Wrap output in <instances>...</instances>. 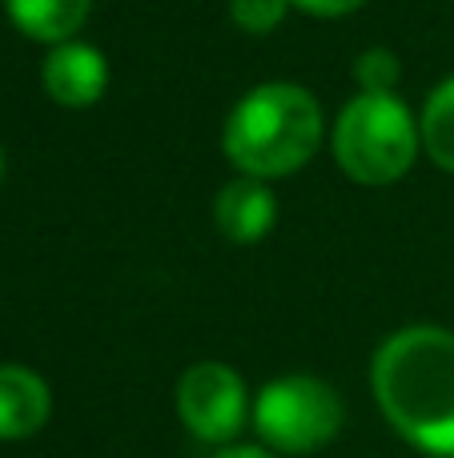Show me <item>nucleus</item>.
Wrapping results in <instances>:
<instances>
[{
    "mask_svg": "<svg viewBox=\"0 0 454 458\" xmlns=\"http://www.w3.org/2000/svg\"><path fill=\"white\" fill-rule=\"evenodd\" d=\"M0 182H4V149H0Z\"/></svg>",
    "mask_w": 454,
    "mask_h": 458,
    "instance_id": "obj_15",
    "label": "nucleus"
},
{
    "mask_svg": "<svg viewBox=\"0 0 454 458\" xmlns=\"http://www.w3.org/2000/svg\"><path fill=\"white\" fill-rule=\"evenodd\" d=\"M48 414H53L48 382L29 366H0V443L32 438L37 430H45Z\"/></svg>",
    "mask_w": 454,
    "mask_h": 458,
    "instance_id": "obj_8",
    "label": "nucleus"
},
{
    "mask_svg": "<svg viewBox=\"0 0 454 458\" xmlns=\"http://www.w3.org/2000/svg\"><path fill=\"white\" fill-rule=\"evenodd\" d=\"M294 8H302L306 16H322V21H338V16L358 13L366 0H290Z\"/></svg>",
    "mask_w": 454,
    "mask_h": 458,
    "instance_id": "obj_13",
    "label": "nucleus"
},
{
    "mask_svg": "<svg viewBox=\"0 0 454 458\" xmlns=\"http://www.w3.org/2000/svg\"><path fill=\"white\" fill-rule=\"evenodd\" d=\"M290 8H294L290 0H230L233 24H238L241 32H249V37H265V32H273L282 21H286Z\"/></svg>",
    "mask_w": 454,
    "mask_h": 458,
    "instance_id": "obj_12",
    "label": "nucleus"
},
{
    "mask_svg": "<svg viewBox=\"0 0 454 458\" xmlns=\"http://www.w3.org/2000/svg\"><path fill=\"white\" fill-rule=\"evenodd\" d=\"M177 414H181L185 430L209 446H230L249 422L254 406H249L246 382L233 366L225 362H193L177 382Z\"/></svg>",
    "mask_w": 454,
    "mask_h": 458,
    "instance_id": "obj_5",
    "label": "nucleus"
},
{
    "mask_svg": "<svg viewBox=\"0 0 454 458\" xmlns=\"http://www.w3.org/2000/svg\"><path fill=\"white\" fill-rule=\"evenodd\" d=\"M249 422L265 451L302 458L338 438L346 422V403L330 382L314 374H286L262 386Z\"/></svg>",
    "mask_w": 454,
    "mask_h": 458,
    "instance_id": "obj_4",
    "label": "nucleus"
},
{
    "mask_svg": "<svg viewBox=\"0 0 454 458\" xmlns=\"http://www.w3.org/2000/svg\"><path fill=\"white\" fill-rule=\"evenodd\" d=\"M4 13L29 40L64 45L85 29L93 0H4Z\"/></svg>",
    "mask_w": 454,
    "mask_h": 458,
    "instance_id": "obj_9",
    "label": "nucleus"
},
{
    "mask_svg": "<svg viewBox=\"0 0 454 458\" xmlns=\"http://www.w3.org/2000/svg\"><path fill=\"white\" fill-rule=\"evenodd\" d=\"M330 145H334L338 169L350 182L378 190L410 174L423 137H418L415 113L399 93H358L338 113Z\"/></svg>",
    "mask_w": 454,
    "mask_h": 458,
    "instance_id": "obj_3",
    "label": "nucleus"
},
{
    "mask_svg": "<svg viewBox=\"0 0 454 458\" xmlns=\"http://www.w3.org/2000/svg\"><path fill=\"white\" fill-rule=\"evenodd\" d=\"M402 77V64L391 48H366V53L354 61V81H358V93H394Z\"/></svg>",
    "mask_w": 454,
    "mask_h": 458,
    "instance_id": "obj_11",
    "label": "nucleus"
},
{
    "mask_svg": "<svg viewBox=\"0 0 454 458\" xmlns=\"http://www.w3.org/2000/svg\"><path fill=\"white\" fill-rule=\"evenodd\" d=\"M40 81L61 109H93L109 89V61L101 48L85 45V40H64L45 56Z\"/></svg>",
    "mask_w": 454,
    "mask_h": 458,
    "instance_id": "obj_6",
    "label": "nucleus"
},
{
    "mask_svg": "<svg viewBox=\"0 0 454 458\" xmlns=\"http://www.w3.org/2000/svg\"><path fill=\"white\" fill-rule=\"evenodd\" d=\"M378 411L410 446L454 458V334L442 326H402L370 362Z\"/></svg>",
    "mask_w": 454,
    "mask_h": 458,
    "instance_id": "obj_1",
    "label": "nucleus"
},
{
    "mask_svg": "<svg viewBox=\"0 0 454 458\" xmlns=\"http://www.w3.org/2000/svg\"><path fill=\"white\" fill-rule=\"evenodd\" d=\"M214 225L225 242L257 245L278 225V198H273V190L265 182H257V177H238V182L217 190Z\"/></svg>",
    "mask_w": 454,
    "mask_h": 458,
    "instance_id": "obj_7",
    "label": "nucleus"
},
{
    "mask_svg": "<svg viewBox=\"0 0 454 458\" xmlns=\"http://www.w3.org/2000/svg\"><path fill=\"white\" fill-rule=\"evenodd\" d=\"M214 458H278V454L265 451V446H222Z\"/></svg>",
    "mask_w": 454,
    "mask_h": 458,
    "instance_id": "obj_14",
    "label": "nucleus"
},
{
    "mask_svg": "<svg viewBox=\"0 0 454 458\" xmlns=\"http://www.w3.org/2000/svg\"><path fill=\"white\" fill-rule=\"evenodd\" d=\"M418 137H423V153L431 157L434 169L454 174V77H447L423 105L418 117Z\"/></svg>",
    "mask_w": 454,
    "mask_h": 458,
    "instance_id": "obj_10",
    "label": "nucleus"
},
{
    "mask_svg": "<svg viewBox=\"0 0 454 458\" xmlns=\"http://www.w3.org/2000/svg\"><path fill=\"white\" fill-rule=\"evenodd\" d=\"M326 137L322 101L294 81L249 89L222 125V153L241 177L278 182L314 161Z\"/></svg>",
    "mask_w": 454,
    "mask_h": 458,
    "instance_id": "obj_2",
    "label": "nucleus"
}]
</instances>
